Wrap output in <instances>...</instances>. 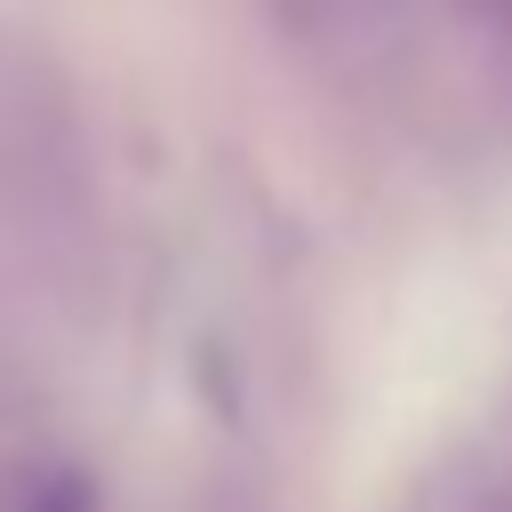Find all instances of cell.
<instances>
[{
  "mask_svg": "<svg viewBox=\"0 0 512 512\" xmlns=\"http://www.w3.org/2000/svg\"><path fill=\"white\" fill-rule=\"evenodd\" d=\"M32 512H88V488L64 472V480H48V488H40V504H32Z\"/></svg>",
  "mask_w": 512,
  "mask_h": 512,
  "instance_id": "6da1fadb",
  "label": "cell"
}]
</instances>
